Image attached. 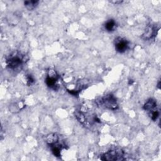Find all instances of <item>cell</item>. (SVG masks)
Listing matches in <instances>:
<instances>
[{
    "label": "cell",
    "mask_w": 161,
    "mask_h": 161,
    "mask_svg": "<svg viewBox=\"0 0 161 161\" xmlns=\"http://www.w3.org/2000/svg\"><path fill=\"white\" fill-rule=\"evenodd\" d=\"M23 63V59L19 55H12L6 60L7 67L12 70H16L22 65Z\"/></svg>",
    "instance_id": "cell-3"
},
{
    "label": "cell",
    "mask_w": 161,
    "mask_h": 161,
    "mask_svg": "<svg viewBox=\"0 0 161 161\" xmlns=\"http://www.w3.org/2000/svg\"><path fill=\"white\" fill-rule=\"evenodd\" d=\"M38 3V1H25L24 2V5L30 11V10L35 9L37 6Z\"/></svg>",
    "instance_id": "cell-11"
},
{
    "label": "cell",
    "mask_w": 161,
    "mask_h": 161,
    "mask_svg": "<svg viewBox=\"0 0 161 161\" xmlns=\"http://www.w3.org/2000/svg\"><path fill=\"white\" fill-rule=\"evenodd\" d=\"M157 88H158L159 89H160V80H159V83H158V84H157Z\"/></svg>",
    "instance_id": "cell-17"
},
{
    "label": "cell",
    "mask_w": 161,
    "mask_h": 161,
    "mask_svg": "<svg viewBox=\"0 0 161 161\" xmlns=\"http://www.w3.org/2000/svg\"><path fill=\"white\" fill-rule=\"evenodd\" d=\"M51 148L52 152L54 154V156L56 157H61V154H60V152H61V150L63 148V145L59 144V142H56L55 144H53L52 145H49Z\"/></svg>",
    "instance_id": "cell-8"
},
{
    "label": "cell",
    "mask_w": 161,
    "mask_h": 161,
    "mask_svg": "<svg viewBox=\"0 0 161 161\" xmlns=\"http://www.w3.org/2000/svg\"><path fill=\"white\" fill-rule=\"evenodd\" d=\"M59 136L55 134H49L46 137V142L48 145L57 142L59 141Z\"/></svg>",
    "instance_id": "cell-10"
},
{
    "label": "cell",
    "mask_w": 161,
    "mask_h": 161,
    "mask_svg": "<svg viewBox=\"0 0 161 161\" xmlns=\"http://www.w3.org/2000/svg\"><path fill=\"white\" fill-rule=\"evenodd\" d=\"M96 104L102 107L109 109L115 110L118 108V105L116 98L112 94H108L96 101Z\"/></svg>",
    "instance_id": "cell-1"
},
{
    "label": "cell",
    "mask_w": 161,
    "mask_h": 161,
    "mask_svg": "<svg viewBox=\"0 0 161 161\" xmlns=\"http://www.w3.org/2000/svg\"><path fill=\"white\" fill-rule=\"evenodd\" d=\"M116 27V23L114 20H109L106 22L105 25V30L108 32H112L115 30Z\"/></svg>",
    "instance_id": "cell-9"
},
{
    "label": "cell",
    "mask_w": 161,
    "mask_h": 161,
    "mask_svg": "<svg viewBox=\"0 0 161 161\" xmlns=\"http://www.w3.org/2000/svg\"><path fill=\"white\" fill-rule=\"evenodd\" d=\"M149 115H150L151 119H152L153 121H156L159 116V112L157 109H156V110L153 111V112L149 113Z\"/></svg>",
    "instance_id": "cell-13"
},
{
    "label": "cell",
    "mask_w": 161,
    "mask_h": 161,
    "mask_svg": "<svg viewBox=\"0 0 161 161\" xmlns=\"http://www.w3.org/2000/svg\"><path fill=\"white\" fill-rule=\"evenodd\" d=\"M123 2V1H116V2H112V3L115 4H120Z\"/></svg>",
    "instance_id": "cell-16"
},
{
    "label": "cell",
    "mask_w": 161,
    "mask_h": 161,
    "mask_svg": "<svg viewBox=\"0 0 161 161\" xmlns=\"http://www.w3.org/2000/svg\"><path fill=\"white\" fill-rule=\"evenodd\" d=\"M67 91L70 93V94H71L74 96H77L79 95V91H75V90H69L67 89Z\"/></svg>",
    "instance_id": "cell-15"
},
{
    "label": "cell",
    "mask_w": 161,
    "mask_h": 161,
    "mask_svg": "<svg viewBox=\"0 0 161 161\" xmlns=\"http://www.w3.org/2000/svg\"><path fill=\"white\" fill-rule=\"evenodd\" d=\"M35 82V79L32 76V75H28L27 76V83L28 86L32 85Z\"/></svg>",
    "instance_id": "cell-14"
},
{
    "label": "cell",
    "mask_w": 161,
    "mask_h": 161,
    "mask_svg": "<svg viewBox=\"0 0 161 161\" xmlns=\"http://www.w3.org/2000/svg\"><path fill=\"white\" fill-rule=\"evenodd\" d=\"M58 80V75L54 70H50L49 73L46 77L45 83L47 86L50 88H52L54 90H57L58 85L57 84Z\"/></svg>",
    "instance_id": "cell-4"
},
{
    "label": "cell",
    "mask_w": 161,
    "mask_h": 161,
    "mask_svg": "<svg viewBox=\"0 0 161 161\" xmlns=\"http://www.w3.org/2000/svg\"><path fill=\"white\" fill-rule=\"evenodd\" d=\"M115 50L119 53H124L129 48V42L126 39L122 37H117L115 40Z\"/></svg>",
    "instance_id": "cell-5"
},
{
    "label": "cell",
    "mask_w": 161,
    "mask_h": 161,
    "mask_svg": "<svg viewBox=\"0 0 161 161\" xmlns=\"http://www.w3.org/2000/svg\"><path fill=\"white\" fill-rule=\"evenodd\" d=\"M157 31L158 29L157 28V26L156 27L155 25H148L146 28L144 33L142 35V38L145 40H148L152 39L156 36Z\"/></svg>",
    "instance_id": "cell-6"
},
{
    "label": "cell",
    "mask_w": 161,
    "mask_h": 161,
    "mask_svg": "<svg viewBox=\"0 0 161 161\" xmlns=\"http://www.w3.org/2000/svg\"><path fill=\"white\" fill-rule=\"evenodd\" d=\"M125 152L121 148H116L108 150L100 157V159L105 161H122L125 159L124 157Z\"/></svg>",
    "instance_id": "cell-2"
},
{
    "label": "cell",
    "mask_w": 161,
    "mask_h": 161,
    "mask_svg": "<svg viewBox=\"0 0 161 161\" xmlns=\"http://www.w3.org/2000/svg\"><path fill=\"white\" fill-rule=\"evenodd\" d=\"M157 108V102L154 99H149L147 102L144 104L143 108L144 110L148 112L149 113L156 110Z\"/></svg>",
    "instance_id": "cell-7"
},
{
    "label": "cell",
    "mask_w": 161,
    "mask_h": 161,
    "mask_svg": "<svg viewBox=\"0 0 161 161\" xmlns=\"http://www.w3.org/2000/svg\"><path fill=\"white\" fill-rule=\"evenodd\" d=\"M133 82H134V81H133V80H130V82H129V84H132Z\"/></svg>",
    "instance_id": "cell-18"
},
{
    "label": "cell",
    "mask_w": 161,
    "mask_h": 161,
    "mask_svg": "<svg viewBox=\"0 0 161 161\" xmlns=\"http://www.w3.org/2000/svg\"><path fill=\"white\" fill-rule=\"evenodd\" d=\"M75 116L80 123L83 124L86 122V117L84 116V114L81 112L76 111L75 112Z\"/></svg>",
    "instance_id": "cell-12"
}]
</instances>
